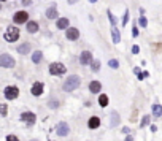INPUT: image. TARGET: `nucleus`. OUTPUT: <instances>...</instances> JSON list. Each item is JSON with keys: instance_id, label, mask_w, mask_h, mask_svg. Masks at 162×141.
I'll return each instance as SVG.
<instances>
[{"instance_id": "nucleus-27", "label": "nucleus", "mask_w": 162, "mask_h": 141, "mask_svg": "<svg viewBox=\"0 0 162 141\" xmlns=\"http://www.w3.org/2000/svg\"><path fill=\"white\" fill-rule=\"evenodd\" d=\"M108 18H110V22L113 24V27H116V18L111 14V11H108Z\"/></svg>"}, {"instance_id": "nucleus-15", "label": "nucleus", "mask_w": 162, "mask_h": 141, "mask_svg": "<svg viewBox=\"0 0 162 141\" xmlns=\"http://www.w3.org/2000/svg\"><path fill=\"white\" fill-rule=\"evenodd\" d=\"M26 29H27V32H29V33H35L38 30V22L37 21H29Z\"/></svg>"}, {"instance_id": "nucleus-32", "label": "nucleus", "mask_w": 162, "mask_h": 141, "mask_svg": "<svg viewBox=\"0 0 162 141\" xmlns=\"http://www.w3.org/2000/svg\"><path fill=\"white\" fill-rule=\"evenodd\" d=\"M132 35H133V37H137V35H138V29H137V26H133V29H132Z\"/></svg>"}, {"instance_id": "nucleus-28", "label": "nucleus", "mask_w": 162, "mask_h": 141, "mask_svg": "<svg viewBox=\"0 0 162 141\" xmlns=\"http://www.w3.org/2000/svg\"><path fill=\"white\" fill-rule=\"evenodd\" d=\"M129 22V11L126 10V13H124V18H122V26H126Z\"/></svg>"}, {"instance_id": "nucleus-26", "label": "nucleus", "mask_w": 162, "mask_h": 141, "mask_svg": "<svg viewBox=\"0 0 162 141\" xmlns=\"http://www.w3.org/2000/svg\"><path fill=\"white\" fill-rule=\"evenodd\" d=\"M48 105H49V108L56 109V108L59 106V101H57V100H51V101H48Z\"/></svg>"}, {"instance_id": "nucleus-9", "label": "nucleus", "mask_w": 162, "mask_h": 141, "mask_svg": "<svg viewBox=\"0 0 162 141\" xmlns=\"http://www.w3.org/2000/svg\"><path fill=\"white\" fill-rule=\"evenodd\" d=\"M21 120H24V122H27L29 125H32V124H35V120H37V116H35L34 113L27 111V113H22L21 114Z\"/></svg>"}, {"instance_id": "nucleus-16", "label": "nucleus", "mask_w": 162, "mask_h": 141, "mask_svg": "<svg viewBox=\"0 0 162 141\" xmlns=\"http://www.w3.org/2000/svg\"><path fill=\"white\" fill-rule=\"evenodd\" d=\"M56 26H57V29H69V19L67 18H59Z\"/></svg>"}, {"instance_id": "nucleus-38", "label": "nucleus", "mask_w": 162, "mask_h": 141, "mask_svg": "<svg viewBox=\"0 0 162 141\" xmlns=\"http://www.w3.org/2000/svg\"><path fill=\"white\" fill-rule=\"evenodd\" d=\"M91 2H92V3H96V2H97V0H91Z\"/></svg>"}, {"instance_id": "nucleus-18", "label": "nucleus", "mask_w": 162, "mask_h": 141, "mask_svg": "<svg viewBox=\"0 0 162 141\" xmlns=\"http://www.w3.org/2000/svg\"><path fill=\"white\" fill-rule=\"evenodd\" d=\"M41 59H43L41 51H35V52L32 54V62H34V64H40V62H41Z\"/></svg>"}, {"instance_id": "nucleus-7", "label": "nucleus", "mask_w": 162, "mask_h": 141, "mask_svg": "<svg viewBox=\"0 0 162 141\" xmlns=\"http://www.w3.org/2000/svg\"><path fill=\"white\" fill-rule=\"evenodd\" d=\"M27 18H29V14H27L26 11H18V13H14L13 21L16 22V24H24V22H27Z\"/></svg>"}, {"instance_id": "nucleus-13", "label": "nucleus", "mask_w": 162, "mask_h": 141, "mask_svg": "<svg viewBox=\"0 0 162 141\" xmlns=\"http://www.w3.org/2000/svg\"><path fill=\"white\" fill-rule=\"evenodd\" d=\"M100 89H102L100 81H91V84H89V91L92 92V94H98V92H100Z\"/></svg>"}, {"instance_id": "nucleus-24", "label": "nucleus", "mask_w": 162, "mask_h": 141, "mask_svg": "<svg viewBox=\"0 0 162 141\" xmlns=\"http://www.w3.org/2000/svg\"><path fill=\"white\" fill-rule=\"evenodd\" d=\"M6 113H8V106H6L5 103H3V105H0V116H3V117H5V116H6Z\"/></svg>"}, {"instance_id": "nucleus-5", "label": "nucleus", "mask_w": 162, "mask_h": 141, "mask_svg": "<svg viewBox=\"0 0 162 141\" xmlns=\"http://www.w3.org/2000/svg\"><path fill=\"white\" fill-rule=\"evenodd\" d=\"M18 95H19V89L16 86H6L5 87V98L6 100H14V98H18Z\"/></svg>"}, {"instance_id": "nucleus-2", "label": "nucleus", "mask_w": 162, "mask_h": 141, "mask_svg": "<svg viewBox=\"0 0 162 141\" xmlns=\"http://www.w3.org/2000/svg\"><path fill=\"white\" fill-rule=\"evenodd\" d=\"M3 38H5L6 41H10V43H13V41H18L19 40V29L18 27H8L6 29V32L5 35H3Z\"/></svg>"}, {"instance_id": "nucleus-11", "label": "nucleus", "mask_w": 162, "mask_h": 141, "mask_svg": "<svg viewBox=\"0 0 162 141\" xmlns=\"http://www.w3.org/2000/svg\"><path fill=\"white\" fill-rule=\"evenodd\" d=\"M46 18H49V19L59 18V13H57V10H56V3H53V5H51V8L46 10Z\"/></svg>"}, {"instance_id": "nucleus-1", "label": "nucleus", "mask_w": 162, "mask_h": 141, "mask_svg": "<svg viewBox=\"0 0 162 141\" xmlns=\"http://www.w3.org/2000/svg\"><path fill=\"white\" fill-rule=\"evenodd\" d=\"M80 84H81L80 76H76V75H70V76L64 81V84H62V91H64V92H73L75 89L80 87Z\"/></svg>"}, {"instance_id": "nucleus-35", "label": "nucleus", "mask_w": 162, "mask_h": 141, "mask_svg": "<svg viewBox=\"0 0 162 141\" xmlns=\"http://www.w3.org/2000/svg\"><path fill=\"white\" fill-rule=\"evenodd\" d=\"M130 130H129V128L127 127H124V128H122V133H126V135H127V133H129Z\"/></svg>"}, {"instance_id": "nucleus-31", "label": "nucleus", "mask_w": 162, "mask_h": 141, "mask_svg": "<svg viewBox=\"0 0 162 141\" xmlns=\"http://www.w3.org/2000/svg\"><path fill=\"white\" fill-rule=\"evenodd\" d=\"M6 141H19L16 135H8L6 136Z\"/></svg>"}, {"instance_id": "nucleus-20", "label": "nucleus", "mask_w": 162, "mask_h": 141, "mask_svg": "<svg viewBox=\"0 0 162 141\" xmlns=\"http://www.w3.org/2000/svg\"><path fill=\"white\" fill-rule=\"evenodd\" d=\"M118 124H119V114H118L116 111H113L111 113V122H110V125H111V127H116Z\"/></svg>"}, {"instance_id": "nucleus-10", "label": "nucleus", "mask_w": 162, "mask_h": 141, "mask_svg": "<svg viewBox=\"0 0 162 141\" xmlns=\"http://www.w3.org/2000/svg\"><path fill=\"white\" fill-rule=\"evenodd\" d=\"M92 62V54L89 52V51H83L81 56H80V64L81 65H88Z\"/></svg>"}, {"instance_id": "nucleus-33", "label": "nucleus", "mask_w": 162, "mask_h": 141, "mask_svg": "<svg viewBox=\"0 0 162 141\" xmlns=\"http://www.w3.org/2000/svg\"><path fill=\"white\" fill-rule=\"evenodd\" d=\"M132 52H133V54H138V52H140V48H138V46H133V48H132Z\"/></svg>"}, {"instance_id": "nucleus-22", "label": "nucleus", "mask_w": 162, "mask_h": 141, "mask_svg": "<svg viewBox=\"0 0 162 141\" xmlns=\"http://www.w3.org/2000/svg\"><path fill=\"white\" fill-rule=\"evenodd\" d=\"M153 114L156 116V117H161L162 116V106L161 105H153Z\"/></svg>"}, {"instance_id": "nucleus-19", "label": "nucleus", "mask_w": 162, "mask_h": 141, "mask_svg": "<svg viewBox=\"0 0 162 141\" xmlns=\"http://www.w3.org/2000/svg\"><path fill=\"white\" fill-rule=\"evenodd\" d=\"M30 51V43H24V45L18 46V52L19 54H27Z\"/></svg>"}, {"instance_id": "nucleus-14", "label": "nucleus", "mask_w": 162, "mask_h": 141, "mask_svg": "<svg viewBox=\"0 0 162 141\" xmlns=\"http://www.w3.org/2000/svg\"><path fill=\"white\" fill-rule=\"evenodd\" d=\"M98 125H100V119H98L97 116H92V117L88 120V127L92 128V130H94V128H97Z\"/></svg>"}, {"instance_id": "nucleus-4", "label": "nucleus", "mask_w": 162, "mask_h": 141, "mask_svg": "<svg viewBox=\"0 0 162 141\" xmlns=\"http://www.w3.org/2000/svg\"><path fill=\"white\" fill-rule=\"evenodd\" d=\"M0 67L2 68H13L14 67V59L8 54H2L0 56Z\"/></svg>"}, {"instance_id": "nucleus-29", "label": "nucleus", "mask_w": 162, "mask_h": 141, "mask_svg": "<svg viewBox=\"0 0 162 141\" xmlns=\"http://www.w3.org/2000/svg\"><path fill=\"white\" fill-rule=\"evenodd\" d=\"M149 119H151V117H149V116H145L140 125H141V127H145V125H148V124H149Z\"/></svg>"}, {"instance_id": "nucleus-3", "label": "nucleus", "mask_w": 162, "mask_h": 141, "mask_svg": "<svg viewBox=\"0 0 162 141\" xmlns=\"http://www.w3.org/2000/svg\"><path fill=\"white\" fill-rule=\"evenodd\" d=\"M67 72L65 65L61 64V62H53V64L49 65V73L51 75H64Z\"/></svg>"}, {"instance_id": "nucleus-21", "label": "nucleus", "mask_w": 162, "mask_h": 141, "mask_svg": "<svg viewBox=\"0 0 162 141\" xmlns=\"http://www.w3.org/2000/svg\"><path fill=\"white\" fill-rule=\"evenodd\" d=\"M98 105H100L102 108H105L106 105H108V97H106L105 94H100V97H98Z\"/></svg>"}, {"instance_id": "nucleus-34", "label": "nucleus", "mask_w": 162, "mask_h": 141, "mask_svg": "<svg viewBox=\"0 0 162 141\" xmlns=\"http://www.w3.org/2000/svg\"><path fill=\"white\" fill-rule=\"evenodd\" d=\"M30 3H32V0H22V5H26V6H29Z\"/></svg>"}, {"instance_id": "nucleus-25", "label": "nucleus", "mask_w": 162, "mask_h": 141, "mask_svg": "<svg viewBox=\"0 0 162 141\" xmlns=\"http://www.w3.org/2000/svg\"><path fill=\"white\" fill-rule=\"evenodd\" d=\"M108 65L111 67V68H119V62H118L116 59H111V60H108Z\"/></svg>"}, {"instance_id": "nucleus-36", "label": "nucleus", "mask_w": 162, "mask_h": 141, "mask_svg": "<svg viewBox=\"0 0 162 141\" xmlns=\"http://www.w3.org/2000/svg\"><path fill=\"white\" fill-rule=\"evenodd\" d=\"M126 141H133V138H132V136H127V138H126Z\"/></svg>"}, {"instance_id": "nucleus-37", "label": "nucleus", "mask_w": 162, "mask_h": 141, "mask_svg": "<svg viewBox=\"0 0 162 141\" xmlns=\"http://www.w3.org/2000/svg\"><path fill=\"white\" fill-rule=\"evenodd\" d=\"M75 2H76V0H69V3H70V5H72V3H75Z\"/></svg>"}, {"instance_id": "nucleus-23", "label": "nucleus", "mask_w": 162, "mask_h": 141, "mask_svg": "<svg viewBox=\"0 0 162 141\" xmlns=\"http://www.w3.org/2000/svg\"><path fill=\"white\" fill-rule=\"evenodd\" d=\"M91 68H92V72H98L100 70V60H92L91 62Z\"/></svg>"}, {"instance_id": "nucleus-6", "label": "nucleus", "mask_w": 162, "mask_h": 141, "mask_svg": "<svg viewBox=\"0 0 162 141\" xmlns=\"http://www.w3.org/2000/svg\"><path fill=\"white\" fill-rule=\"evenodd\" d=\"M69 132H70V127H69V124H67V122H59L57 124L56 133L59 136H67V135H69Z\"/></svg>"}, {"instance_id": "nucleus-39", "label": "nucleus", "mask_w": 162, "mask_h": 141, "mask_svg": "<svg viewBox=\"0 0 162 141\" xmlns=\"http://www.w3.org/2000/svg\"><path fill=\"white\" fill-rule=\"evenodd\" d=\"M2 2H5V0H2Z\"/></svg>"}, {"instance_id": "nucleus-8", "label": "nucleus", "mask_w": 162, "mask_h": 141, "mask_svg": "<svg viewBox=\"0 0 162 141\" xmlns=\"http://www.w3.org/2000/svg\"><path fill=\"white\" fill-rule=\"evenodd\" d=\"M65 35H67V38L69 40H78L80 38V30L76 29V27H69V29L65 30Z\"/></svg>"}, {"instance_id": "nucleus-17", "label": "nucleus", "mask_w": 162, "mask_h": 141, "mask_svg": "<svg viewBox=\"0 0 162 141\" xmlns=\"http://www.w3.org/2000/svg\"><path fill=\"white\" fill-rule=\"evenodd\" d=\"M111 37H113V43L121 41V35H119V29H118V27H113L111 29Z\"/></svg>"}, {"instance_id": "nucleus-30", "label": "nucleus", "mask_w": 162, "mask_h": 141, "mask_svg": "<svg viewBox=\"0 0 162 141\" xmlns=\"http://www.w3.org/2000/svg\"><path fill=\"white\" fill-rule=\"evenodd\" d=\"M146 24H148L146 18H145V16H141V18H140V26H141V27H146Z\"/></svg>"}, {"instance_id": "nucleus-12", "label": "nucleus", "mask_w": 162, "mask_h": 141, "mask_svg": "<svg viewBox=\"0 0 162 141\" xmlns=\"http://www.w3.org/2000/svg\"><path fill=\"white\" fill-rule=\"evenodd\" d=\"M30 92H32L34 97H40L41 94H43V84L41 83H35L32 86V91H30Z\"/></svg>"}]
</instances>
